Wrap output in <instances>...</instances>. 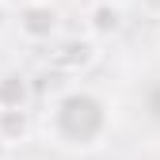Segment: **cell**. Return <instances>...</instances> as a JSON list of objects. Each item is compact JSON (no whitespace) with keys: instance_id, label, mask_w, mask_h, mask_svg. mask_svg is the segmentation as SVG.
Here are the masks:
<instances>
[{"instance_id":"cell-5","label":"cell","mask_w":160,"mask_h":160,"mask_svg":"<svg viewBox=\"0 0 160 160\" xmlns=\"http://www.w3.org/2000/svg\"><path fill=\"white\" fill-rule=\"evenodd\" d=\"M31 103V84L23 72H0V111H27Z\"/></svg>"},{"instance_id":"cell-3","label":"cell","mask_w":160,"mask_h":160,"mask_svg":"<svg viewBox=\"0 0 160 160\" xmlns=\"http://www.w3.org/2000/svg\"><path fill=\"white\" fill-rule=\"evenodd\" d=\"M122 31V8L111 0H95L88 8V34L92 38H111Z\"/></svg>"},{"instance_id":"cell-4","label":"cell","mask_w":160,"mask_h":160,"mask_svg":"<svg viewBox=\"0 0 160 160\" xmlns=\"http://www.w3.org/2000/svg\"><path fill=\"white\" fill-rule=\"evenodd\" d=\"M95 57H99L95 42L84 38V42H65L61 50H53V65L61 69V72H80V69H88Z\"/></svg>"},{"instance_id":"cell-1","label":"cell","mask_w":160,"mask_h":160,"mask_svg":"<svg viewBox=\"0 0 160 160\" xmlns=\"http://www.w3.org/2000/svg\"><path fill=\"white\" fill-rule=\"evenodd\" d=\"M46 133L53 137V145L88 152L95 145H103V137L111 133V103L88 84H72L50 103L46 111Z\"/></svg>"},{"instance_id":"cell-8","label":"cell","mask_w":160,"mask_h":160,"mask_svg":"<svg viewBox=\"0 0 160 160\" xmlns=\"http://www.w3.org/2000/svg\"><path fill=\"white\" fill-rule=\"evenodd\" d=\"M12 23H15V12H12V4H8V0H0V34H4Z\"/></svg>"},{"instance_id":"cell-2","label":"cell","mask_w":160,"mask_h":160,"mask_svg":"<svg viewBox=\"0 0 160 160\" xmlns=\"http://www.w3.org/2000/svg\"><path fill=\"white\" fill-rule=\"evenodd\" d=\"M15 27L27 42H50L61 27V12H57L50 0H23L15 12Z\"/></svg>"},{"instance_id":"cell-6","label":"cell","mask_w":160,"mask_h":160,"mask_svg":"<svg viewBox=\"0 0 160 160\" xmlns=\"http://www.w3.org/2000/svg\"><path fill=\"white\" fill-rule=\"evenodd\" d=\"M27 133H31L27 111H0V137H4L8 145H19Z\"/></svg>"},{"instance_id":"cell-9","label":"cell","mask_w":160,"mask_h":160,"mask_svg":"<svg viewBox=\"0 0 160 160\" xmlns=\"http://www.w3.org/2000/svg\"><path fill=\"white\" fill-rule=\"evenodd\" d=\"M8 152H12V145L4 141V137H0V160H8Z\"/></svg>"},{"instance_id":"cell-7","label":"cell","mask_w":160,"mask_h":160,"mask_svg":"<svg viewBox=\"0 0 160 160\" xmlns=\"http://www.w3.org/2000/svg\"><path fill=\"white\" fill-rule=\"evenodd\" d=\"M133 4H137V12H141V15L160 19V0H133Z\"/></svg>"}]
</instances>
